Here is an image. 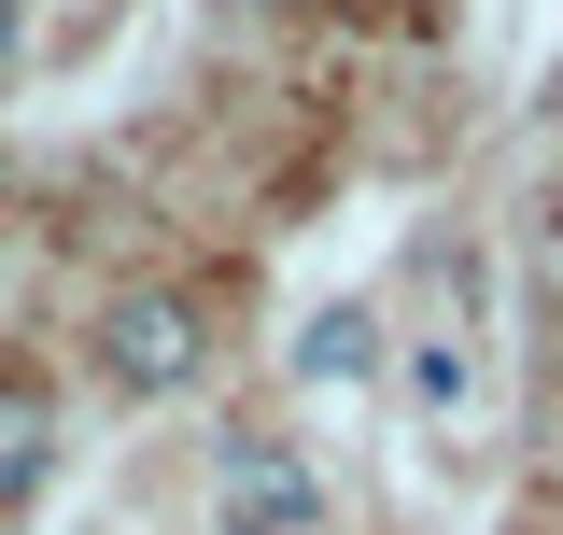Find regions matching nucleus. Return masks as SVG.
Segmentation results:
<instances>
[{
    "mask_svg": "<svg viewBox=\"0 0 563 535\" xmlns=\"http://www.w3.org/2000/svg\"><path fill=\"white\" fill-rule=\"evenodd\" d=\"M198 367H211V310L184 296V282L113 296V325H99V381H113V395H184Z\"/></svg>",
    "mask_w": 563,
    "mask_h": 535,
    "instance_id": "1",
    "label": "nucleus"
},
{
    "mask_svg": "<svg viewBox=\"0 0 563 535\" xmlns=\"http://www.w3.org/2000/svg\"><path fill=\"white\" fill-rule=\"evenodd\" d=\"M211 507H225V535H310V466L282 451V437H225L211 451Z\"/></svg>",
    "mask_w": 563,
    "mask_h": 535,
    "instance_id": "2",
    "label": "nucleus"
},
{
    "mask_svg": "<svg viewBox=\"0 0 563 535\" xmlns=\"http://www.w3.org/2000/svg\"><path fill=\"white\" fill-rule=\"evenodd\" d=\"M366 367H380V310H366V296H339V310L296 325V381H310V395H352Z\"/></svg>",
    "mask_w": 563,
    "mask_h": 535,
    "instance_id": "3",
    "label": "nucleus"
},
{
    "mask_svg": "<svg viewBox=\"0 0 563 535\" xmlns=\"http://www.w3.org/2000/svg\"><path fill=\"white\" fill-rule=\"evenodd\" d=\"M43 466H57L43 381H14V367H0V507H14V493H43Z\"/></svg>",
    "mask_w": 563,
    "mask_h": 535,
    "instance_id": "4",
    "label": "nucleus"
},
{
    "mask_svg": "<svg viewBox=\"0 0 563 535\" xmlns=\"http://www.w3.org/2000/svg\"><path fill=\"white\" fill-rule=\"evenodd\" d=\"M0 57H14V0H0Z\"/></svg>",
    "mask_w": 563,
    "mask_h": 535,
    "instance_id": "5",
    "label": "nucleus"
},
{
    "mask_svg": "<svg viewBox=\"0 0 563 535\" xmlns=\"http://www.w3.org/2000/svg\"><path fill=\"white\" fill-rule=\"evenodd\" d=\"M268 14H282V0H268Z\"/></svg>",
    "mask_w": 563,
    "mask_h": 535,
    "instance_id": "6",
    "label": "nucleus"
}]
</instances>
